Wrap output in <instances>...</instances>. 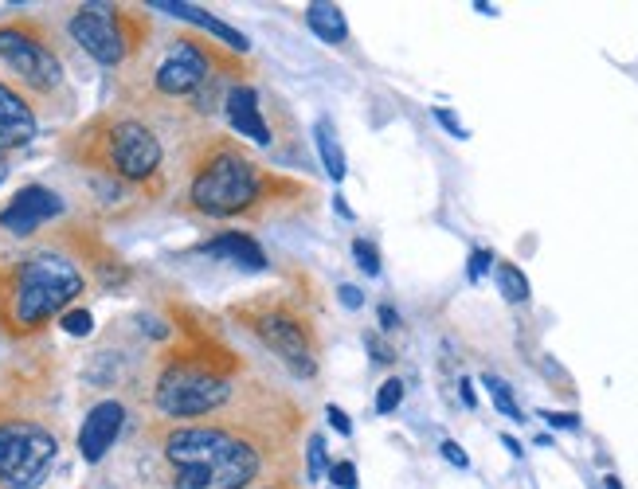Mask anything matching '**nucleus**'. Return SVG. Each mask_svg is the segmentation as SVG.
Masks as SVG:
<instances>
[{
    "label": "nucleus",
    "instance_id": "1",
    "mask_svg": "<svg viewBox=\"0 0 638 489\" xmlns=\"http://www.w3.org/2000/svg\"><path fill=\"white\" fill-rule=\"evenodd\" d=\"M165 462L173 489H247L263 470L259 446L231 427H177L165 435Z\"/></svg>",
    "mask_w": 638,
    "mask_h": 489
},
{
    "label": "nucleus",
    "instance_id": "2",
    "mask_svg": "<svg viewBox=\"0 0 638 489\" xmlns=\"http://www.w3.org/2000/svg\"><path fill=\"white\" fill-rule=\"evenodd\" d=\"M87 290L83 270L55 251H32L0 270V321L12 333H36L71 310Z\"/></svg>",
    "mask_w": 638,
    "mask_h": 489
},
{
    "label": "nucleus",
    "instance_id": "3",
    "mask_svg": "<svg viewBox=\"0 0 638 489\" xmlns=\"http://www.w3.org/2000/svg\"><path fill=\"white\" fill-rule=\"evenodd\" d=\"M263 196V177L259 169L231 145H216L192 173V188H188V200L196 212L204 216H239L247 212L255 200Z\"/></svg>",
    "mask_w": 638,
    "mask_h": 489
},
{
    "label": "nucleus",
    "instance_id": "4",
    "mask_svg": "<svg viewBox=\"0 0 638 489\" xmlns=\"http://www.w3.org/2000/svg\"><path fill=\"white\" fill-rule=\"evenodd\" d=\"M59 454L55 435L32 419H4L0 423V486L40 489Z\"/></svg>",
    "mask_w": 638,
    "mask_h": 489
},
{
    "label": "nucleus",
    "instance_id": "5",
    "mask_svg": "<svg viewBox=\"0 0 638 489\" xmlns=\"http://www.w3.org/2000/svg\"><path fill=\"white\" fill-rule=\"evenodd\" d=\"M247 325L255 329V337L271 349L294 376H314L318 372V345H314V329L298 310L282 306V302H267L255 310H243Z\"/></svg>",
    "mask_w": 638,
    "mask_h": 489
},
{
    "label": "nucleus",
    "instance_id": "6",
    "mask_svg": "<svg viewBox=\"0 0 638 489\" xmlns=\"http://www.w3.org/2000/svg\"><path fill=\"white\" fill-rule=\"evenodd\" d=\"M231 400V384L228 376L220 372H208L200 364H173L161 380H157V392L153 403L161 415L169 419H196V415H212Z\"/></svg>",
    "mask_w": 638,
    "mask_h": 489
},
{
    "label": "nucleus",
    "instance_id": "7",
    "mask_svg": "<svg viewBox=\"0 0 638 489\" xmlns=\"http://www.w3.org/2000/svg\"><path fill=\"white\" fill-rule=\"evenodd\" d=\"M161 141L149 126L141 122H110L106 134H102V165L122 180H134V184H145L161 173Z\"/></svg>",
    "mask_w": 638,
    "mask_h": 489
},
{
    "label": "nucleus",
    "instance_id": "8",
    "mask_svg": "<svg viewBox=\"0 0 638 489\" xmlns=\"http://www.w3.org/2000/svg\"><path fill=\"white\" fill-rule=\"evenodd\" d=\"M0 63L24 87L40 90V94H47V90H55L63 83V63L55 59V51L40 36H32L28 28H20V24L0 28Z\"/></svg>",
    "mask_w": 638,
    "mask_h": 489
},
{
    "label": "nucleus",
    "instance_id": "9",
    "mask_svg": "<svg viewBox=\"0 0 638 489\" xmlns=\"http://www.w3.org/2000/svg\"><path fill=\"white\" fill-rule=\"evenodd\" d=\"M71 40L102 67H118L126 59V32L118 24V12H110L106 4H87L71 16Z\"/></svg>",
    "mask_w": 638,
    "mask_h": 489
},
{
    "label": "nucleus",
    "instance_id": "10",
    "mask_svg": "<svg viewBox=\"0 0 638 489\" xmlns=\"http://www.w3.org/2000/svg\"><path fill=\"white\" fill-rule=\"evenodd\" d=\"M212 75V55L208 47L192 44V40H181V44L169 47V55L157 63L153 71V87L169 98H192L196 90L208 83Z\"/></svg>",
    "mask_w": 638,
    "mask_h": 489
},
{
    "label": "nucleus",
    "instance_id": "11",
    "mask_svg": "<svg viewBox=\"0 0 638 489\" xmlns=\"http://www.w3.org/2000/svg\"><path fill=\"white\" fill-rule=\"evenodd\" d=\"M55 216H63V200L44 188V184H28V188H20L16 196H12V204L0 212V227L8 231V235H32L36 227H44L47 220H55Z\"/></svg>",
    "mask_w": 638,
    "mask_h": 489
},
{
    "label": "nucleus",
    "instance_id": "12",
    "mask_svg": "<svg viewBox=\"0 0 638 489\" xmlns=\"http://www.w3.org/2000/svg\"><path fill=\"white\" fill-rule=\"evenodd\" d=\"M122 423H126V407L118 400H102L98 407H91V415L83 419V431H79L83 462H102L110 454V446L118 443Z\"/></svg>",
    "mask_w": 638,
    "mask_h": 489
},
{
    "label": "nucleus",
    "instance_id": "13",
    "mask_svg": "<svg viewBox=\"0 0 638 489\" xmlns=\"http://www.w3.org/2000/svg\"><path fill=\"white\" fill-rule=\"evenodd\" d=\"M36 137V114L32 106L20 98V90H12L8 83H0V153L20 149Z\"/></svg>",
    "mask_w": 638,
    "mask_h": 489
},
{
    "label": "nucleus",
    "instance_id": "14",
    "mask_svg": "<svg viewBox=\"0 0 638 489\" xmlns=\"http://www.w3.org/2000/svg\"><path fill=\"white\" fill-rule=\"evenodd\" d=\"M224 110H228V122L231 130H239L243 137L259 141V145H271V126L263 122L259 114V94L251 87H231L228 98H224Z\"/></svg>",
    "mask_w": 638,
    "mask_h": 489
},
{
    "label": "nucleus",
    "instance_id": "15",
    "mask_svg": "<svg viewBox=\"0 0 638 489\" xmlns=\"http://www.w3.org/2000/svg\"><path fill=\"white\" fill-rule=\"evenodd\" d=\"M149 8H161V12L177 16V20H188V24H196L200 32L216 36L220 44L235 47V51H247V36H243V32H235L231 24H224V20H216V16H208V12H204V8H196V4H184V0H153Z\"/></svg>",
    "mask_w": 638,
    "mask_h": 489
},
{
    "label": "nucleus",
    "instance_id": "16",
    "mask_svg": "<svg viewBox=\"0 0 638 489\" xmlns=\"http://www.w3.org/2000/svg\"><path fill=\"white\" fill-rule=\"evenodd\" d=\"M200 255L208 259H224V263H235L243 270H267V255L263 247L251 239V235H239V231H228V235H216L212 243L200 247Z\"/></svg>",
    "mask_w": 638,
    "mask_h": 489
},
{
    "label": "nucleus",
    "instance_id": "17",
    "mask_svg": "<svg viewBox=\"0 0 638 489\" xmlns=\"http://www.w3.org/2000/svg\"><path fill=\"white\" fill-rule=\"evenodd\" d=\"M306 24H310V32L325 40V44H345L349 40V24H345V12L337 8V4H325V0H314L310 8H306Z\"/></svg>",
    "mask_w": 638,
    "mask_h": 489
},
{
    "label": "nucleus",
    "instance_id": "18",
    "mask_svg": "<svg viewBox=\"0 0 638 489\" xmlns=\"http://www.w3.org/2000/svg\"><path fill=\"white\" fill-rule=\"evenodd\" d=\"M314 141H318V153H321L325 173L341 184V180H345V149H341V141H337V134H333L329 118H321L318 126H314Z\"/></svg>",
    "mask_w": 638,
    "mask_h": 489
},
{
    "label": "nucleus",
    "instance_id": "19",
    "mask_svg": "<svg viewBox=\"0 0 638 489\" xmlns=\"http://www.w3.org/2000/svg\"><path fill=\"white\" fill-rule=\"evenodd\" d=\"M498 290L505 302H525L529 298V278L513 263H498Z\"/></svg>",
    "mask_w": 638,
    "mask_h": 489
},
{
    "label": "nucleus",
    "instance_id": "20",
    "mask_svg": "<svg viewBox=\"0 0 638 489\" xmlns=\"http://www.w3.org/2000/svg\"><path fill=\"white\" fill-rule=\"evenodd\" d=\"M482 384H486V392H490V400H494V407L502 411L505 419H525V415H521V407H517V400H513V392H509V384H505V380H498V376H486Z\"/></svg>",
    "mask_w": 638,
    "mask_h": 489
},
{
    "label": "nucleus",
    "instance_id": "21",
    "mask_svg": "<svg viewBox=\"0 0 638 489\" xmlns=\"http://www.w3.org/2000/svg\"><path fill=\"white\" fill-rule=\"evenodd\" d=\"M325 474H329L325 439H321V435H314V439H310V446H306V478H310V482H321Z\"/></svg>",
    "mask_w": 638,
    "mask_h": 489
},
{
    "label": "nucleus",
    "instance_id": "22",
    "mask_svg": "<svg viewBox=\"0 0 638 489\" xmlns=\"http://www.w3.org/2000/svg\"><path fill=\"white\" fill-rule=\"evenodd\" d=\"M400 403H404V380L392 376V380H384L380 392H376V411H380V415H392Z\"/></svg>",
    "mask_w": 638,
    "mask_h": 489
},
{
    "label": "nucleus",
    "instance_id": "23",
    "mask_svg": "<svg viewBox=\"0 0 638 489\" xmlns=\"http://www.w3.org/2000/svg\"><path fill=\"white\" fill-rule=\"evenodd\" d=\"M59 325H63V333H71V337H87L94 329V317L87 310H67V313H59Z\"/></svg>",
    "mask_w": 638,
    "mask_h": 489
},
{
    "label": "nucleus",
    "instance_id": "24",
    "mask_svg": "<svg viewBox=\"0 0 638 489\" xmlns=\"http://www.w3.org/2000/svg\"><path fill=\"white\" fill-rule=\"evenodd\" d=\"M353 255H357V267L365 270L368 278H376V274H380V251H376L368 239H357V243H353Z\"/></svg>",
    "mask_w": 638,
    "mask_h": 489
},
{
    "label": "nucleus",
    "instance_id": "25",
    "mask_svg": "<svg viewBox=\"0 0 638 489\" xmlns=\"http://www.w3.org/2000/svg\"><path fill=\"white\" fill-rule=\"evenodd\" d=\"M329 478L337 489H357V466L353 462H333L329 466Z\"/></svg>",
    "mask_w": 638,
    "mask_h": 489
},
{
    "label": "nucleus",
    "instance_id": "26",
    "mask_svg": "<svg viewBox=\"0 0 638 489\" xmlns=\"http://www.w3.org/2000/svg\"><path fill=\"white\" fill-rule=\"evenodd\" d=\"M490 263H494L490 251H474V255H470V267H466V278H470V282H482V274L490 270Z\"/></svg>",
    "mask_w": 638,
    "mask_h": 489
},
{
    "label": "nucleus",
    "instance_id": "27",
    "mask_svg": "<svg viewBox=\"0 0 638 489\" xmlns=\"http://www.w3.org/2000/svg\"><path fill=\"white\" fill-rule=\"evenodd\" d=\"M548 427H560V431H576L580 427V419L572 415V411H545Z\"/></svg>",
    "mask_w": 638,
    "mask_h": 489
},
{
    "label": "nucleus",
    "instance_id": "28",
    "mask_svg": "<svg viewBox=\"0 0 638 489\" xmlns=\"http://www.w3.org/2000/svg\"><path fill=\"white\" fill-rule=\"evenodd\" d=\"M325 415H329V427H333V431H337V435H345V439H349V435H353V423H349V415H345V411H341V407H329V411H325Z\"/></svg>",
    "mask_w": 638,
    "mask_h": 489
},
{
    "label": "nucleus",
    "instance_id": "29",
    "mask_svg": "<svg viewBox=\"0 0 638 489\" xmlns=\"http://www.w3.org/2000/svg\"><path fill=\"white\" fill-rule=\"evenodd\" d=\"M337 298H341V306H345V310H361V306H365V294H361L357 286H341V290H337Z\"/></svg>",
    "mask_w": 638,
    "mask_h": 489
},
{
    "label": "nucleus",
    "instance_id": "30",
    "mask_svg": "<svg viewBox=\"0 0 638 489\" xmlns=\"http://www.w3.org/2000/svg\"><path fill=\"white\" fill-rule=\"evenodd\" d=\"M443 458H447L451 466H458V470H466V466H470V458H466V450H462V446H458V443H451V439L443 443Z\"/></svg>",
    "mask_w": 638,
    "mask_h": 489
},
{
    "label": "nucleus",
    "instance_id": "31",
    "mask_svg": "<svg viewBox=\"0 0 638 489\" xmlns=\"http://www.w3.org/2000/svg\"><path fill=\"white\" fill-rule=\"evenodd\" d=\"M435 118H439V122H443V126H447V130H451L455 137H466V130H462V122H458L451 110H435Z\"/></svg>",
    "mask_w": 638,
    "mask_h": 489
},
{
    "label": "nucleus",
    "instance_id": "32",
    "mask_svg": "<svg viewBox=\"0 0 638 489\" xmlns=\"http://www.w3.org/2000/svg\"><path fill=\"white\" fill-rule=\"evenodd\" d=\"M396 325H400L396 310H392V306H380V329H396Z\"/></svg>",
    "mask_w": 638,
    "mask_h": 489
},
{
    "label": "nucleus",
    "instance_id": "33",
    "mask_svg": "<svg viewBox=\"0 0 638 489\" xmlns=\"http://www.w3.org/2000/svg\"><path fill=\"white\" fill-rule=\"evenodd\" d=\"M368 349H372V356H376V360H392V353H388V349H384L376 337H368Z\"/></svg>",
    "mask_w": 638,
    "mask_h": 489
},
{
    "label": "nucleus",
    "instance_id": "34",
    "mask_svg": "<svg viewBox=\"0 0 638 489\" xmlns=\"http://www.w3.org/2000/svg\"><path fill=\"white\" fill-rule=\"evenodd\" d=\"M462 403H466V407H474V388H470V380H462Z\"/></svg>",
    "mask_w": 638,
    "mask_h": 489
},
{
    "label": "nucleus",
    "instance_id": "35",
    "mask_svg": "<svg viewBox=\"0 0 638 489\" xmlns=\"http://www.w3.org/2000/svg\"><path fill=\"white\" fill-rule=\"evenodd\" d=\"M502 446H509V454H513V458H521V443H517V439H513V435H505V439H502Z\"/></svg>",
    "mask_w": 638,
    "mask_h": 489
},
{
    "label": "nucleus",
    "instance_id": "36",
    "mask_svg": "<svg viewBox=\"0 0 638 489\" xmlns=\"http://www.w3.org/2000/svg\"><path fill=\"white\" fill-rule=\"evenodd\" d=\"M603 489H623V486H619V478H607V482H603Z\"/></svg>",
    "mask_w": 638,
    "mask_h": 489
},
{
    "label": "nucleus",
    "instance_id": "37",
    "mask_svg": "<svg viewBox=\"0 0 638 489\" xmlns=\"http://www.w3.org/2000/svg\"><path fill=\"white\" fill-rule=\"evenodd\" d=\"M271 489H282V486H271Z\"/></svg>",
    "mask_w": 638,
    "mask_h": 489
}]
</instances>
